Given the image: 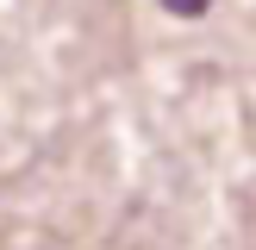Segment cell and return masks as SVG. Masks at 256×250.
Masks as SVG:
<instances>
[{
  "label": "cell",
  "mask_w": 256,
  "mask_h": 250,
  "mask_svg": "<svg viewBox=\"0 0 256 250\" xmlns=\"http://www.w3.org/2000/svg\"><path fill=\"white\" fill-rule=\"evenodd\" d=\"M162 6H169V12H175V19H200V12H206V6H212V0H162Z\"/></svg>",
  "instance_id": "obj_1"
}]
</instances>
